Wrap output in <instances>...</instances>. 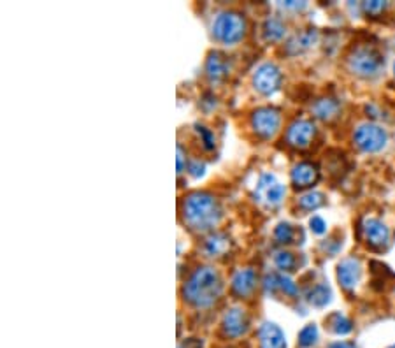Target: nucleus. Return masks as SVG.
I'll use <instances>...</instances> for the list:
<instances>
[{
  "label": "nucleus",
  "instance_id": "1",
  "mask_svg": "<svg viewBox=\"0 0 395 348\" xmlns=\"http://www.w3.org/2000/svg\"><path fill=\"white\" fill-rule=\"evenodd\" d=\"M186 299L195 306L206 308L216 301L220 294V280L218 275L209 268L199 269L185 287Z\"/></svg>",
  "mask_w": 395,
  "mask_h": 348
},
{
  "label": "nucleus",
  "instance_id": "2",
  "mask_svg": "<svg viewBox=\"0 0 395 348\" xmlns=\"http://www.w3.org/2000/svg\"><path fill=\"white\" fill-rule=\"evenodd\" d=\"M381 64H383V58L371 46L357 48L350 57V69L364 78L376 76L381 69Z\"/></svg>",
  "mask_w": 395,
  "mask_h": 348
},
{
  "label": "nucleus",
  "instance_id": "3",
  "mask_svg": "<svg viewBox=\"0 0 395 348\" xmlns=\"http://www.w3.org/2000/svg\"><path fill=\"white\" fill-rule=\"evenodd\" d=\"M216 203L207 196L197 194V196L190 197L188 203H186V217L197 227H200V225L206 227V225L216 222Z\"/></svg>",
  "mask_w": 395,
  "mask_h": 348
},
{
  "label": "nucleus",
  "instance_id": "4",
  "mask_svg": "<svg viewBox=\"0 0 395 348\" xmlns=\"http://www.w3.org/2000/svg\"><path fill=\"white\" fill-rule=\"evenodd\" d=\"M388 141V136L387 132L383 131L381 127L373 124H364L357 129L355 132V143L360 150L364 152H380L381 148H385Z\"/></svg>",
  "mask_w": 395,
  "mask_h": 348
},
{
  "label": "nucleus",
  "instance_id": "5",
  "mask_svg": "<svg viewBox=\"0 0 395 348\" xmlns=\"http://www.w3.org/2000/svg\"><path fill=\"white\" fill-rule=\"evenodd\" d=\"M216 37L223 43H236L244 34V22L237 15H221L214 27Z\"/></svg>",
  "mask_w": 395,
  "mask_h": 348
},
{
  "label": "nucleus",
  "instance_id": "6",
  "mask_svg": "<svg viewBox=\"0 0 395 348\" xmlns=\"http://www.w3.org/2000/svg\"><path fill=\"white\" fill-rule=\"evenodd\" d=\"M364 232H366V240L371 247L381 248L387 247L390 241V231L383 222L376 220V218H367L366 225H364Z\"/></svg>",
  "mask_w": 395,
  "mask_h": 348
},
{
  "label": "nucleus",
  "instance_id": "7",
  "mask_svg": "<svg viewBox=\"0 0 395 348\" xmlns=\"http://www.w3.org/2000/svg\"><path fill=\"white\" fill-rule=\"evenodd\" d=\"M315 136V125L309 120H297L290 129H288L287 139L292 146L304 148L309 145V141Z\"/></svg>",
  "mask_w": 395,
  "mask_h": 348
},
{
  "label": "nucleus",
  "instance_id": "8",
  "mask_svg": "<svg viewBox=\"0 0 395 348\" xmlns=\"http://www.w3.org/2000/svg\"><path fill=\"white\" fill-rule=\"evenodd\" d=\"M360 262L357 259H346L345 262L339 264V269H337V278L341 282V285L345 287L346 290L355 289L357 283L360 280Z\"/></svg>",
  "mask_w": 395,
  "mask_h": 348
},
{
  "label": "nucleus",
  "instance_id": "9",
  "mask_svg": "<svg viewBox=\"0 0 395 348\" xmlns=\"http://www.w3.org/2000/svg\"><path fill=\"white\" fill-rule=\"evenodd\" d=\"M279 125V113L274 109H260L255 113V127L260 134L272 136Z\"/></svg>",
  "mask_w": 395,
  "mask_h": 348
},
{
  "label": "nucleus",
  "instance_id": "10",
  "mask_svg": "<svg viewBox=\"0 0 395 348\" xmlns=\"http://www.w3.org/2000/svg\"><path fill=\"white\" fill-rule=\"evenodd\" d=\"M255 83H257L258 90L269 94L274 92L279 85V73L274 66H264L258 69L257 76H255Z\"/></svg>",
  "mask_w": 395,
  "mask_h": 348
},
{
  "label": "nucleus",
  "instance_id": "11",
  "mask_svg": "<svg viewBox=\"0 0 395 348\" xmlns=\"http://www.w3.org/2000/svg\"><path fill=\"white\" fill-rule=\"evenodd\" d=\"M258 338H260V348H285L283 333L272 324H265L260 331H258Z\"/></svg>",
  "mask_w": 395,
  "mask_h": 348
},
{
  "label": "nucleus",
  "instance_id": "12",
  "mask_svg": "<svg viewBox=\"0 0 395 348\" xmlns=\"http://www.w3.org/2000/svg\"><path fill=\"white\" fill-rule=\"evenodd\" d=\"M292 180H294L295 187H299V189L311 187L313 183L318 180V171H316V167L313 166V164L302 162L294 169V173H292Z\"/></svg>",
  "mask_w": 395,
  "mask_h": 348
},
{
  "label": "nucleus",
  "instance_id": "13",
  "mask_svg": "<svg viewBox=\"0 0 395 348\" xmlns=\"http://www.w3.org/2000/svg\"><path fill=\"white\" fill-rule=\"evenodd\" d=\"M246 329H248L246 319H244V315L239 312V310H232L229 315L225 317L223 331H225V334H227V336L239 338L241 334L246 333Z\"/></svg>",
  "mask_w": 395,
  "mask_h": 348
},
{
  "label": "nucleus",
  "instance_id": "14",
  "mask_svg": "<svg viewBox=\"0 0 395 348\" xmlns=\"http://www.w3.org/2000/svg\"><path fill=\"white\" fill-rule=\"evenodd\" d=\"M337 111H339V104L334 99H323L315 106L316 116L322 118V120H330L337 115Z\"/></svg>",
  "mask_w": 395,
  "mask_h": 348
},
{
  "label": "nucleus",
  "instance_id": "15",
  "mask_svg": "<svg viewBox=\"0 0 395 348\" xmlns=\"http://www.w3.org/2000/svg\"><path fill=\"white\" fill-rule=\"evenodd\" d=\"M253 287H255V278L251 271L241 273V275L236 278V282H234V289H236L239 294H246V292H250Z\"/></svg>",
  "mask_w": 395,
  "mask_h": 348
},
{
  "label": "nucleus",
  "instance_id": "16",
  "mask_svg": "<svg viewBox=\"0 0 395 348\" xmlns=\"http://www.w3.org/2000/svg\"><path fill=\"white\" fill-rule=\"evenodd\" d=\"M330 329L336 334H348L352 331V322L346 317L336 313V315L330 317Z\"/></svg>",
  "mask_w": 395,
  "mask_h": 348
},
{
  "label": "nucleus",
  "instance_id": "17",
  "mask_svg": "<svg viewBox=\"0 0 395 348\" xmlns=\"http://www.w3.org/2000/svg\"><path fill=\"white\" fill-rule=\"evenodd\" d=\"M316 340H318V331H316L315 326L304 327V329L301 331V334H299V345L304 348L313 347V345L316 343Z\"/></svg>",
  "mask_w": 395,
  "mask_h": 348
},
{
  "label": "nucleus",
  "instance_id": "18",
  "mask_svg": "<svg viewBox=\"0 0 395 348\" xmlns=\"http://www.w3.org/2000/svg\"><path fill=\"white\" fill-rule=\"evenodd\" d=\"M323 204V196L318 192H311L308 196L301 197V206L306 208V210H316Z\"/></svg>",
  "mask_w": 395,
  "mask_h": 348
},
{
  "label": "nucleus",
  "instance_id": "19",
  "mask_svg": "<svg viewBox=\"0 0 395 348\" xmlns=\"http://www.w3.org/2000/svg\"><path fill=\"white\" fill-rule=\"evenodd\" d=\"M311 303L316 306H323L325 303H329V289H325V287H316L311 294Z\"/></svg>",
  "mask_w": 395,
  "mask_h": 348
},
{
  "label": "nucleus",
  "instance_id": "20",
  "mask_svg": "<svg viewBox=\"0 0 395 348\" xmlns=\"http://www.w3.org/2000/svg\"><path fill=\"white\" fill-rule=\"evenodd\" d=\"M383 2H367V4H364V9H366V13H369V15H376V13H381L385 9Z\"/></svg>",
  "mask_w": 395,
  "mask_h": 348
},
{
  "label": "nucleus",
  "instance_id": "21",
  "mask_svg": "<svg viewBox=\"0 0 395 348\" xmlns=\"http://www.w3.org/2000/svg\"><path fill=\"white\" fill-rule=\"evenodd\" d=\"M311 229L315 232H318V234H322V232H325V222H323L320 217H315L311 220Z\"/></svg>",
  "mask_w": 395,
  "mask_h": 348
},
{
  "label": "nucleus",
  "instance_id": "22",
  "mask_svg": "<svg viewBox=\"0 0 395 348\" xmlns=\"http://www.w3.org/2000/svg\"><path fill=\"white\" fill-rule=\"evenodd\" d=\"M330 348H357V347L353 343H346V341H343V343L330 345Z\"/></svg>",
  "mask_w": 395,
  "mask_h": 348
},
{
  "label": "nucleus",
  "instance_id": "23",
  "mask_svg": "<svg viewBox=\"0 0 395 348\" xmlns=\"http://www.w3.org/2000/svg\"><path fill=\"white\" fill-rule=\"evenodd\" d=\"M394 73H395V64H394Z\"/></svg>",
  "mask_w": 395,
  "mask_h": 348
},
{
  "label": "nucleus",
  "instance_id": "24",
  "mask_svg": "<svg viewBox=\"0 0 395 348\" xmlns=\"http://www.w3.org/2000/svg\"><path fill=\"white\" fill-rule=\"evenodd\" d=\"M390 348H395V345H394V347H390Z\"/></svg>",
  "mask_w": 395,
  "mask_h": 348
}]
</instances>
